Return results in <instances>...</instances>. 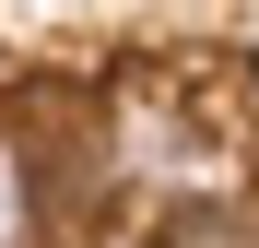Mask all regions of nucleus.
Segmentation results:
<instances>
[{"label": "nucleus", "mask_w": 259, "mask_h": 248, "mask_svg": "<svg viewBox=\"0 0 259 248\" xmlns=\"http://www.w3.org/2000/svg\"><path fill=\"white\" fill-rule=\"evenodd\" d=\"M130 248H165V236H130Z\"/></svg>", "instance_id": "obj_3"}, {"label": "nucleus", "mask_w": 259, "mask_h": 248, "mask_svg": "<svg viewBox=\"0 0 259 248\" xmlns=\"http://www.w3.org/2000/svg\"><path fill=\"white\" fill-rule=\"evenodd\" d=\"M48 213H59V201H48V178H35V154L0 130V248H35Z\"/></svg>", "instance_id": "obj_2"}, {"label": "nucleus", "mask_w": 259, "mask_h": 248, "mask_svg": "<svg viewBox=\"0 0 259 248\" xmlns=\"http://www.w3.org/2000/svg\"><path fill=\"white\" fill-rule=\"evenodd\" d=\"M106 165H130V178H153V189L200 201V165H212V118H200V107H177V95H153V83H130V95L106 107Z\"/></svg>", "instance_id": "obj_1"}]
</instances>
